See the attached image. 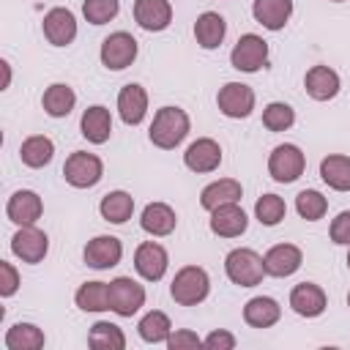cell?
Listing matches in <instances>:
<instances>
[{
    "label": "cell",
    "instance_id": "6",
    "mask_svg": "<svg viewBox=\"0 0 350 350\" xmlns=\"http://www.w3.org/2000/svg\"><path fill=\"white\" fill-rule=\"evenodd\" d=\"M230 63L235 71L254 74L268 66V41H262L257 33H243L238 44L230 52Z\"/></svg>",
    "mask_w": 350,
    "mask_h": 350
},
{
    "label": "cell",
    "instance_id": "3",
    "mask_svg": "<svg viewBox=\"0 0 350 350\" xmlns=\"http://www.w3.org/2000/svg\"><path fill=\"white\" fill-rule=\"evenodd\" d=\"M224 271H227V279L238 287H254L262 282L265 276V265H262V257L254 252V249H232L227 257H224Z\"/></svg>",
    "mask_w": 350,
    "mask_h": 350
},
{
    "label": "cell",
    "instance_id": "8",
    "mask_svg": "<svg viewBox=\"0 0 350 350\" xmlns=\"http://www.w3.org/2000/svg\"><path fill=\"white\" fill-rule=\"evenodd\" d=\"M145 306V287L131 276H115L109 282V309L118 317H131Z\"/></svg>",
    "mask_w": 350,
    "mask_h": 350
},
{
    "label": "cell",
    "instance_id": "43",
    "mask_svg": "<svg viewBox=\"0 0 350 350\" xmlns=\"http://www.w3.org/2000/svg\"><path fill=\"white\" fill-rule=\"evenodd\" d=\"M238 342H235V336L230 334V331H211L205 339H202V347H208V350H232Z\"/></svg>",
    "mask_w": 350,
    "mask_h": 350
},
{
    "label": "cell",
    "instance_id": "33",
    "mask_svg": "<svg viewBox=\"0 0 350 350\" xmlns=\"http://www.w3.org/2000/svg\"><path fill=\"white\" fill-rule=\"evenodd\" d=\"M137 331H139V339H142V342H148V345H161V342L170 339L172 323H170V317H167L164 312L153 309V312H148V314L137 323Z\"/></svg>",
    "mask_w": 350,
    "mask_h": 350
},
{
    "label": "cell",
    "instance_id": "42",
    "mask_svg": "<svg viewBox=\"0 0 350 350\" xmlns=\"http://www.w3.org/2000/svg\"><path fill=\"white\" fill-rule=\"evenodd\" d=\"M167 347H170V350L202 347V339H200L194 331H189V328H178V331H172V334H170V339H167Z\"/></svg>",
    "mask_w": 350,
    "mask_h": 350
},
{
    "label": "cell",
    "instance_id": "9",
    "mask_svg": "<svg viewBox=\"0 0 350 350\" xmlns=\"http://www.w3.org/2000/svg\"><path fill=\"white\" fill-rule=\"evenodd\" d=\"M11 252H14V257H19L22 262L36 265V262H41V260L46 257V252H49V238H46V232L38 230L36 224H22V227L14 232V238H11Z\"/></svg>",
    "mask_w": 350,
    "mask_h": 350
},
{
    "label": "cell",
    "instance_id": "1",
    "mask_svg": "<svg viewBox=\"0 0 350 350\" xmlns=\"http://www.w3.org/2000/svg\"><path fill=\"white\" fill-rule=\"evenodd\" d=\"M189 129H191V120H189V115L180 107H161L153 115V123L148 129V137H150V142L156 148L172 150V148H178L186 139Z\"/></svg>",
    "mask_w": 350,
    "mask_h": 350
},
{
    "label": "cell",
    "instance_id": "45",
    "mask_svg": "<svg viewBox=\"0 0 350 350\" xmlns=\"http://www.w3.org/2000/svg\"><path fill=\"white\" fill-rule=\"evenodd\" d=\"M347 306H350V293H347Z\"/></svg>",
    "mask_w": 350,
    "mask_h": 350
},
{
    "label": "cell",
    "instance_id": "7",
    "mask_svg": "<svg viewBox=\"0 0 350 350\" xmlns=\"http://www.w3.org/2000/svg\"><path fill=\"white\" fill-rule=\"evenodd\" d=\"M137 52H139V46L131 33H126V30L109 33L101 41V66L109 71H123L137 60Z\"/></svg>",
    "mask_w": 350,
    "mask_h": 350
},
{
    "label": "cell",
    "instance_id": "41",
    "mask_svg": "<svg viewBox=\"0 0 350 350\" xmlns=\"http://www.w3.org/2000/svg\"><path fill=\"white\" fill-rule=\"evenodd\" d=\"M0 295L3 298H11L16 290H19V273H16V268L11 265V262H5V260H0Z\"/></svg>",
    "mask_w": 350,
    "mask_h": 350
},
{
    "label": "cell",
    "instance_id": "18",
    "mask_svg": "<svg viewBox=\"0 0 350 350\" xmlns=\"http://www.w3.org/2000/svg\"><path fill=\"white\" fill-rule=\"evenodd\" d=\"M118 115L126 126H139L148 115V93L142 85L129 82L118 93Z\"/></svg>",
    "mask_w": 350,
    "mask_h": 350
},
{
    "label": "cell",
    "instance_id": "46",
    "mask_svg": "<svg viewBox=\"0 0 350 350\" xmlns=\"http://www.w3.org/2000/svg\"><path fill=\"white\" fill-rule=\"evenodd\" d=\"M331 3H345V0H331Z\"/></svg>",
    "mask_w": 350,
    "mask_h": 350
},
{
    "label": "cell",
    "instance_id": "4",
    "mask_svg": "<svg viewBox=\"0 0 350 350\" xmlns=\"http://www.w3.org/2000/svg\"><path fill=\"white\" fill-rule=\"evenodd\" d=\"M306 170V156L298 145L293 142H284V145H276L268 156V172L276 183H293L304 175Z\"/></svg>",
    "mask_w": 350,
    "mask_h": 350
},
{
    "label": "cell",
    "instance_id": "31",
    "mask_svg": "<svg viewBox=\"0 0 350 350\" xmlns=\"http://www.w3.org/2000/svg\"><path fill=\"white\" fill-rule=\"evenodd\" d=\"M74 104H77V93H74L71 85H66V82L49 85V88L44 90V96H41V107H44V112H46L49 118H66V115L74 109Z\"/></svg>",
    "mask_w": 350,
    "mask_h": 350
},
{
    "label": "cell",
    "instance_id": "10",
    "mask_svg": "<svg viewBox=\"0 0 350 350\" xmlns=\"http://www.w3.org/2000/svg\"><path fill=\"white\" fill-rule=\"evenodd\" d=\"M216 107L224 118H232V120L249 118L254 109V90L243 82H227L224 88H219Z\"/></svg>",
    "mask_w": 350,
    "mask_h": 350
},
{
    "label": "cell",
    "instance_id": "34",
    "mask_svg": "<svg viewBox=\"0 0 350 350\" xmlns=\"http://www.w3.org/2000/svg\"><path fill=\"white\" fill-rule=\"evenodd\" d=\"M74 301L82 312H107L109 309V284L107 282H85L77 290Z\"/></svg>",
    "mask_w": 350,
    "mask_h": 350
},
{
    "label": "cell",
    "instance_id": "26",
    "mask_svg": "<svg viewBox=\"0 0 350 350\" xmlns=\"http://www.w3.org/2000/svg\"><path fill=\"white\" fill-rule=\"evenodd\" d=\"M279 317H282V306L271 295H254L243 306V320L252 328H271L279 323Z\"/></svg>",
    "mask_w": 350,
    "mask_h": 350
},
{
    "label": "cell",
    "instance_id": "2",
    "mask_svg": "<svg viewBox=\"0 0 350 350\" xmlns=\"http://www.w3.org/2000/svg\"><path fill=\"white\" fill-rule=\"evenodd\" d=\"M208 293H211V276L200 265H183L170 284V295L180 306H197L208 298Z\"/></svg>",
    "mask_w": 350,
    "mask_h": 350
},
{
    "label": "cell",
    "instance_id": "15",
    "mask_svg": "<svg viewBox=\"0 0 350 350\" xmlns=\"http://www.w3.org/2000/svg\"><path fill=\"white\" fill-rule=\"evenodd\" d=\"M183 164H186L191 172H200V175L219 170V164H221V148H219V142L211 139V137L194 139V142L186 148V153H183Z\"/></svg>",
    "mask_w": 350,
    "mask_h": 350
},
{
    "label": "cell",
    "instance_id": "17",
    "mask_svg": "<svg viewBox=\"0 0 350 350\" xmlns=\"http://www.w3.org/2000/svg\"><path fill=\"white\" fill-rule=\"evenodd\" d=\"M290 306L295 314L301 317H320L328 306V298H325V290L314 282H301L290 290Z\"/></svg>",
    "mask_w": 350,
    "mask_h": 350
},
{
    "label": "cell",
    "instance_id": "39",
    "mask_svg": "<svg viewBox=\"0 0 350 350\" xmlns=\"http://www.w3.org/2000/svg\"><path fill=\"white\" fill-rule=\"evenodd\" d=\"M120 11V0H85L82 3V14L90 25H107L118 16Z\"/></svg>",
    "mask_w": 350,
    "mask_h": 350
},
{
    "label": "cell",
    "instance_id": "35",
    "mask_svg": "<svg viewBox=\"0 0 350 350\" xmlns=\"http://www.w3.org/2000/svg\"><path fill=\"white\" fill-rule=\"evenodd\" d=\"M88 345L96 347V350H123L126 347V334L115 323L98 320L88 334Z\"/></svg>",
    "mask_w": 350,
    "mask_h": 350
},
{
    "label": "cell",
    "instance_id": "12",
    "mask_svg": "<svg viewBox=\"0 0 350 350\" xmlns=\"http://www.w3.org/2000/svg\"><path fill=\"white\" fill-rule=\"evenodd\" d=\"M167 265H170V254H167V249L161 243L145 241V243L137 246V252H134V268H137V273L145 282H159L167 273Z\"/></svg>",
    "mask_w": 350,
    "mask_h": 350
},
{
    "label": "cell",
    "instance_id": "23",
    "mask_svg": "<svg viewBox=\"0 0 350 350\" xmlns=\"http://www.w3.org/2000/svg\"><path fill=\"white\" fill-rule=\"evenodd\" d=\"M79 131H82V137H85L88 142L104 145V142L109 139V134H112V115H109V109L101 107V104L88 107V109L82 112Z\"/></svg>",
    "mask_w": 350,
    "mask_h": 350
},
{
    "label": "cell",
    "instance_id": "40",
    "mask_svg": "<svg viewBox=\"0 0 350 350\" xmlns=\"http://www.w3.org/2000/svg\"><path fill=\"white\" fill-rule=\"evenodd\" d=\"M328 235H331L334 243H339V246H350V211L336 213V219H334L331 227H328Z\"/></svg>",
    "mask_w": 350,
    "mask_h": 350
},
{
    "label": "cell",
    "instance_id": "32",
    "mask_svg": "<svg viewBox=\"0 0 350 350\" xmlns=\"http://www.w3.org/2000/svg\"><path fill=\"white\" fill-rule=\"evenodd\" d=\"M46 342L44 331L33 323H16L5 331V347L8 350H41Z\"/></svg>",
    "mask_w": 350,
    "mask_h": 350
},
{
    "label": "cell",
    "instance_id": "20",
    "mask_svg": "<svg viewBox=\"0 0 350 350\" xmlns=\"http://www.w3.org/2000/svg\"><path fill=\"white\" fill-rule=\"evenodd\" d=\"M134 19L148 33H161L172 22L170 0H134Z\"/></svg>",
    "mask_w": 350,
    "mask_h": 350
},
{
    "label": "cell",
    "instance_id": "27",
    "mask_svg": "<svg viewBox=\"0 0 350 350\" xmlns=\"http://www.w3.org/2000/svg\"><path fill=\"white\" fill-rule=\"evenodd\" d=\"M224 36H227V22H224L221 14L205 11V14L197 16V22H194V38H197V44H200L202 49H216V46H221Z\"/></svg>",
    "mask_w": 350,
    "mask_h": 350
},
{
    "label": "cell",
    "instance_id": "19",
    "mask_svg": "<svg viewBox=\"0 0 350 350\" xmlns=\"http://www.w3.org/2000/svg\"><path fill=\"white\" fill-rule=\"evenodd\" d=\"M41 213H44V202H41V197L36 194V191H30V189H19V191H14L11 197H8V202H5V216L14 221V224H36L38 219H41Z\"/></svg>",
    "mask_w": 350,
    "mask_h": 350
},
{
    "label": "cell",
    "instance_id": "21",
    "mask_svg": "<svg viewBox=\"0 0 350 350\" xmlns=\"http://www.w3.org/2000/svg\"><path fill=\"white\" fill-rule=\"evenodd\" d=\"M304 88H306V96L314 98V101H331L342 82H339V74L331 68V66H312L304 77Z\"/></svg>",
    "mask_w": 350,
    "mask_h": 350
},
{
    "label": "cell",
    "instance_id": "24",
    "mask_svg": "<svg viewBox=\"0 0 350 350\" xmlns=\"http://www.w3.org/2000/svg\"><path fill=\"white\" fill-rule=\"evenodd\" d=\"M254 22H260L265 30H282L293 16V0H254L252 5Z\"/></svg>",
    "mask_w": 350,
    "mask_h": 350
},
{
    "label": "cell",
    "instance_id": "44",
    "mask_svg": "<svg viewBox=\"0 0 350 350\" xmlns=\"http://www.w3.org/2000/svg\"><path fill=\"white\" fill-rule=\"evenodd\" d=\"M347 268H350V246H347Z\"/></svg>",
    "mask_w": 350,
    "mask_h": 350
},
{
    "label": "cell",
    "instance_id": "29",
    "mask_svg": "<svg viewBox=\"0 0 350 350\" xmlns=\"http://www.w3.org/2000/svg\"><path fill=\"white\" fill-rule=\"evenodd\" d=\"M52 156H55V142H52L49 137H44V134H33V137H27V139L19 145V159H22V164L30 167V170L46 167V164L52 161Z\"/></svg>",
    "mask_w": 350,
    "mask_h": 350
},
{
    "label": "cell",
    "instance_id": "16",
    "mask_svg": "<svg viewBox=\"0 0 350 350\" xmlns=\"http://www.w3.org/2000/svg\"><path fill=\"white\" fill-rule=\"evenodd\" d=\"M208 224H211V232L219 238H238L246 232L249 219L238 202H227V205H219L216 211H211Z\"/></svg>",
    "mask_w": 350,
    "mask_h": 350
},
{
    "label": "cell",
    "instance_id": "30",
    "mask_svg": "<svg viewBox=\"0 0 350 350\" xmlns=\"http://www.w3.org/2000/svg\"><path fill=\"white\" fill-rule=\"evenodd\" d=\"M98 213H101L104 221L123 224V221H129L131 213H134V197H131L129 191H123V189H115V191H109V194L101 197Z\"/></svg>",
    "mask_w": 350,
    "mask_h": 350
},
{
    "label": "cell",
    "instance_id": "36",
    "mask_svg": "<svg viewBox=\"0 0 350 350\" xmlns=\"http://www.w3.org/2000/svg\"><path fill=\"white\" fill-rule=\"evenodd\" d=\"M295 211H298L301 219H306V221H317V219L325 216V211H328V200H325L317 189H304V191H298V197H295Z\"/></svg>",
    "mask_w": 350,
    "mask_h": 350
},
{
    "label": "cell",
    "instance_id": "5",
    "mask_svg": "<svg viewBox=\"0 0 350 350\" xmlns=\"http://www.w3.org/2000/svg\"><path fill=\"white\" fill-rule=\"evenodd\" d=\"M104 175V164L96 153H85V150H74L66 164H63V178L68 186L74 189H90L101 180Z\"/></svg>",
    "mask_w": 350,
    "mask_h": 350
},
{
    "label": "cell",
    "instance_id": "13",
    "mask_svg": "<svg viewBox=\"0 0 350 350\" xmlns=\"http://www.w3.org/2000/svg\"><path fill=\"white\" fill-rule=\"evenodd\" d=\"M304 262V252L295 243H276L262 254V265H265V276H293Z\"/></svg>",
    "mask_w": 350,
    "mask_h": 350
},
{
    "label": "cell",
    "instance_id": "38",
    "mask_svg": "<svg viewBox=\"0 0 350 350\" xmlns=\"http://www.w3.org/2000/svg\"><path fill=\"white\" fill-rule=\"evenodd\" d=\"M295 123V109L284 101H271L262 109V126L268 131H287Z\"/></svg>",
    "mask_w": 350,
    "mask_h": 350
},
{
    "label": "cell",
    "instance_id": "22",
    "mask_svg": "<svg viewBox=\"0 0 350 350\" xmlns=\"http://www.w3.org/2000/svg\"><path fill=\"white\" fill-rule=\"evenodd\" d=\"M139 227L148 235H153V238H164V235H170L178 227V216H175V211L167 202H148L142 208Z\"/></svg>",
    "mask_w": 350,
    "mask_h": 350
},
{
    "label": "cell",
    "instance_id": "14",
    "mask_svg": "<svg viewBox=\"0 0 350 350\" xmlns=\"http://www.w3.org/2000/svg\"><path fill=\"white\" fill-rule=\"evenodd\" d=\"M41 30L46 36V41L52 46H68L74 38H77V16L68 11V8H52L44 14V22H41Z\"/></svg>",
    "mask_w": 350,
    "mask_h": 350
},
{
    "label": "cell",
    "instance_id": "11",
    "mask_svg": "<svg viewBox=\"0 0 350 350\" xmlns=\"http://www.w3.org/2000/svg\"><path fill=\"white\" fill-rule=\"evenodd\" d=\"M85 265L93 268V271H107V268H115L123 257V243L115 238V235H96L93 241H88L85 252Z\"/></svg>",
    "mask_w": 350,
    "mask_h": 350
},
{
    "label": "cell",
    "instance_id": "28",
    "mask_svg": "<svg viewBox=\"0 0 350 350\" xmlns=\"http://www.w3.org/2000/svg\"><path fill=\"white\" fill-rule=\"evenodd\" d=\"M320 178L334 191H350V156L331 153L320 161Z\"/></svg>",
    "mask_w": 350,
    "mask_h": 350
},
{
    "label": "cell",
    "instance_id": "37",
    "mask_svg": "<svg viewBox=\"0 0 350 350\" xmlns=\"http://www.w3.org/2000/svg\"><path fill=\"white\" fill-rule=\"evenodd\" d=\"M284 213H287V205H284V200L279 194H262L254 202V216L265 227H276L284 219Z\"/></svg>",
    "mask_w": 350,
    "mask_h": 350
},
{
    "label": "cell",
    "instance_id": "25",
    "mask_svg": "<svg viewBox=\"0 0 350 350\" xmlns=\"http://www.w3.org/2000/svg\"><path fill=\"white\" fill-rule=\"evenodd\" d=\"M243 197V189L235 178H219L213 183H208L202 191H200V205L211 213L216 211L219 205H227V202H238Z\"/></svg>",
    "mask_w": 350,
    "mask_h": 350
}]
</instances>
